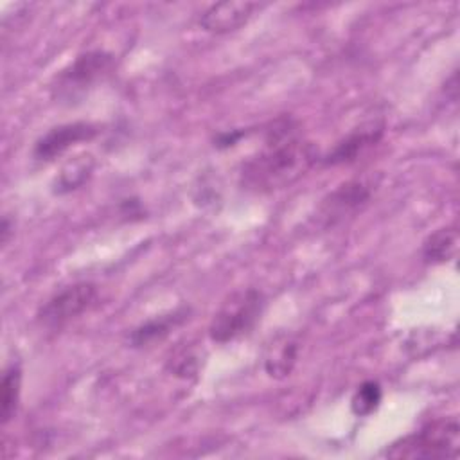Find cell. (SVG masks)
Here are the masks:
<instances>
[{
  "label": "cell",
  "mask_w": 460,
  "mask_h": 460,
  "mask_svg": "<svg viewBox=\"0 0 460 460\" xmlns=\"http://www.w3.org/2000/svg\"><path fill=\"white\" fill-rule=\"evenodd\" d=\"M320 160L316 147L307 142L291 117L277 119L262 149L246 160L241 169V183L252 192H273L298 180Z\"/></svg>",
  "instance_id": "obj_1"
},
{
  "label": "cell",
  "mask_w": 460,
  "mask_h": 460,
  "mask_svg": "<svg viewBox=\"0 0 460 460\" xmlns=\"http://www.w3.org/2000/svg\"><path fill=\"white\" fill-rule=\"evenodd\" d=\"M460 451V426L456 417L437 419L419 431L386 446L388 458H456Z\"/></svg>",
  "instance_id": "obj_2"
},
{
  "label": "cell",
  "mask_w": 460,
  "mask_h": 460,
  "mask_svg": "<svg viewBox=\"0 0 460 460\" xmlns=\"http://www.w3.org/2000/svg\"><path fill=\"white\" fill-rule=\"evenodd\" d=\"M264 305L266 298L262 291L255 288L237 289L230 293L210 320V340L216 343H228L241 336H246L261 320Z\"/></svg>",
  "instance_id": "obj_3"
},
{
  "label": "cell",
  "mask_w": 460,
  "mask_h": 460,
  "mask_svg": "<svg viewBox=\"0 0 460 460\" xmlns=\"http://www.w3.org/2000/svg\"><path fill=\"white\" fill-rule=\"evenodd\" d=\"M113 68V56L106 50H88L79 54L63 68L52 84L54 99L72 102L86 93L97 81L106 77Z\"/></svg>",
  "instance_id": "obj_4"
},
{
  "label": "cell",
  "mask_w": 460,
  "mask_h": 460,
  "mask_svg": "<svg viewBox=\"0 0 460 460\" xmlns=\"http://www.w3.org/2000/svg\"><path fill=\"white\" fill-rule=\"evenodd\" d=\"M377 183V176L365 174L361 178H352L336 187L322 199V205L318 207L320 225L329 228L338 223H343L349 217H354L368 205Z\"/></svg>",
  "instance_id": "obj_5"
},
{
  "label": "cell",
  "mask_w": 460,
  "mask_h": 460,
  "mask_svg": "<svg viewBox=\"0 0 460 460\" xmlns=\"http://www.w3.org/2000/svg\"><path fill=\"white\" fill-rule=\"evenodd\" d=\"M97 298V286L93 282H75L52 295L40 309L38 322L47 329H61L68 322L79 318L88 311Z\"/></svg>",
  "instance_id": "obj_6"
},
{
  "label": "cell",
  "mask_w": 460,
  "mask_h": 460,
  "mask_svg": "<svg viewBox=\"0 0 460 460\" xmlns=\"http://www.w3.org/2000/svg\"><path fill=\"white\" fill-rule=\"evenodd\" d=\"M97 133L99 129L92 122H68L54 126L36 140L32 156L41 162H50L61 156L72 146L92 140Z\"/></svg>",
  "instance_id": "obj_7"
},
{
  "label": "cell",
  "mask_w": 460,
  "mask_h": 460,
  "mask_svg": "<svg viewBox=\"0 0 460 460\" xmlns=\"http://www.w3.org/2000/svg\"><path fill=\"white\" fill-rule=\"evenodd\" d=\"M261 9L259 2H217L201 13L198 23L207 32L226 34L243 27Z\"/></svg>",
  "instance_id": "obj_8"
},
{
  "label": "cell",
  "mask_w": 460,
  "mask_h": 460,
  "mask_svg": "<svg viewBox=\"0 0 460 460\" xmlns=\"http://www.w3.org/2000/svg\"><path fill=\"white\" fill-rule=\"evenodd\" d=\"M383 137V126L381 124H368L359 129H354L347 137L336 142V146L323 156H320V162L325 165H341L354 162L363 151H367L370 146L377 144Z\"/></svg>",
  "instance_id": "obj_9"
},
{
  "label": "cell",
  "mask_w": 460,
  "mask_h": 460,
  "mask_svg": "<svg viewBox=\"0 0 460 460\" xmlns=\"http://www.w3.org/2000/svg\"><path fill=\"white\" fill-rule=\"evenodd\" d=\"M189 314H190V309L181 305V307H176V309H172L169 313H164L160 316L149 318L129 332L128 341H129L131 347H147L149 343L160 341L171 331L180 327L189 318Z\"/></svg>",
  "instance_id": "obj_10"
},
{
  "label": "cell",
  "mask_w": 460,
  "mask_h": 460,
  "mask_svg": "<svg viewBox=\"0 0 460 460\" xmlns=\"http://www.w3.org/2000/svg\"><path fill=\"white\" fill-rule=\"evenodd\" d=\"M298 358V343L293 336L282 334L275 338L264 354V370L270 377L284 379L288 377L296 363Z\"/></svg>",
  "instance_id": "obj_11"
},
{
  "label": "cell",
  "mask_w": 460,
  "mask_h": 460,
  "mask_svg": "<svg viewBox=\"0 0 460 460\" xmlns=\"http://www.w3.org/2000/svg\"><path fill=\"white\" fill-rule=\"evenodd\" d=\"M458 252V230L444 226L435 230L422 243V259L428 264H442L451 261Z\"/></svg>",
  "instance_id": "obj_12"
},
{
  "label": "cell",
  "mask_w": 460,
  "mask_h": 460,
  "mask_svg": "<svg viewBox=\"0 0 460 460\" xmlns=\"http://www.w3.org/2000/svg\"><path fill=\"white\" fill-rule=\"evenodd\" d=\"M22 392V367L20 363H11L2 376L0 383V420L7 424L18 411Z\"/></svg>",
  "instance_id": "obj_13"
},
{
  "label": "cell",
  "mask_w": 460,
  "mask_h": 460,
  "mask_svg": "<svg viewBox=\"0 0 460 460\" xmlns=\"http://www.w3.org/2000/svg\"><path fill=\"white\" fill-rule=\"evenodd\" d=\"M92 167H93V160L90 155L75 158L74 162H70L66 167L61 169L59 176L56 178L54 192L65 194V192H70V190L81 187L86 181V178L90 176Z\"/></svg>",
  "instance_id": "obj_14"
},
{
  "label": "cell",
  "mask_w": 460,
  "mask_h": 460,
  "mask_svg": "<svg viewBox=\"0 0 460 460\" xmlns=\"http://www.w3.org/2000/svg\"><path fill=\"white\" fill-rule=\"evenodd\" d=\"M383 399V390L377 381H365L361 383L352 399H350V410L356 417H368L374 413Z\"/></svg>",
  "instance_id": "obj_15"
},
{
  "label": "cell",
  "mask_w": 460,
  "mask_h": 460,
  "mask_svg": "<svg viewBox=\"0 0 460 460\" xmlns=\"http://www.w3.org/2000/svg\"><path fill=\"white\" fill-rule=\"evenodd\" d=\"M167 368L172 372V376L187 379V377L198 374V370H199V356L192 349H181L180 352H176L169 359Z\"/></svg>",
  "instance_id": "obj_16"
},
{
  "label": "cell",
  "mask_w": 460,
  "mask_h": 460,
  "mask_svg": "<svg viewBox=\"0 0 460 460\" xmlns=\"http://www.w3.org/2000/svg\"><path fill=\"white\" fill-rule=\"evenodd\" d=\"M243 137V131H232V133H221L216 140L217 147H230Z\"/></svg>",
  "instance_id": "obj_17"
},
{
  "label": "cell",
  "mask_w": 460,
  "mask_h": 460,
  "mask_svg": "<svg viewBox=\"0 0 460 460\" xmlns=\"http://www.w3.org/2000/svg\"><path fill=\"white\" fill-rule=\"evenodd\" d=\"M0 234H2V244H7L9 235H11V221H9L7 216H4V219H2V230H0Z\"/></svg>",
  "instance_id": "obj_18"
}]
</instances>
